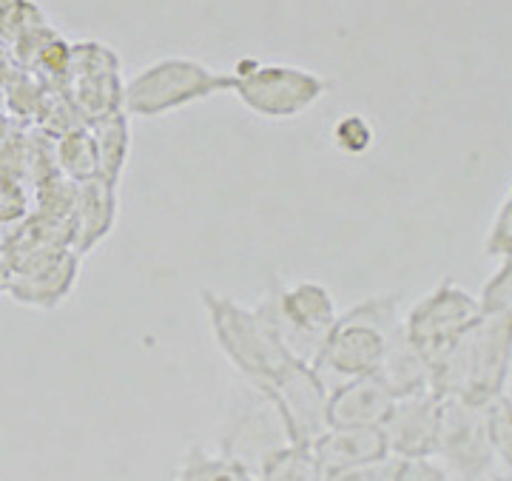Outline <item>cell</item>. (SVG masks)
<instances>
[{
	"label": "cell",
	"mask_w": 512,
	"mask_h": 481,
	"mask_svg": "<svg viewBox=\"0 0 512 481\" xmlns=\"http://www.w3.org/2000/svg\"><path fill=\"white\" fill-rule=\"evenodd\" d=\"M512 373V308L481 314L433 362L430 388L441 399L487 407L507 393Z\"/></svg>",
	"instance_id": "cell-1"
},
{
	"label": "cell",
	"mask_w": 512,
	"mask_h": 481,
	"mask_svg": "<svg viewBox=\"0 0 512 481\" xmlns=\"http://www.w3.org/2000/svg\"><path fill=\"white\" fill-rule=\"evenodd\" d=\"M399 325V294L370 296L342 316H336L311 365L328 388H336L356 376L376 373Z\"/></svg>",
	"instance_id": "cell-2"
},
{
	"label": "cell",
	"mask_w": 512,
	"mask_h": 481,
	"mask_svg": "<svg viewBox=\"0 0 512 481\" xmlns=\"http://www.w3.org/2000/svg\"><path fill=\"white\" fill-rule=\"evenodd\" d=\"M200 299L220 351L251 385L271 382L296 356L259 308H245L214 291H200Z\"/></svg>",
	"instance_id": "cell-3"
},
{
	"label": "cell",
	"mask_w": 512,
	"mask_h": 481,
	"mask_svg": "<svg viewBox=\"0 0 512 481\" xmlns=\"http://www.w3.org/2000/svg\"><path fill=\"white\" fill-rule=\"evenodd\" d=\"M220 92H231V74L214 72L200 60L165 57L123 86V111L134 117H160Z\"/></svg>",
	"instance_id": "cell-4"
},
{
	"label": "cell",
	"mask_w": 512,
	"mask_h": 481,
	"mask_svg": "<svg viewBox=\"0 0 512 481\" xmlns=\"http://www.w3.org/2000/svg\"><path fill=\"white\" fill-rule=\"evenodd\" d=\"M333 89V80L322 74L285 66V63H259L242 57L231 72V92L239 103L268 120H293L313 109Z\"/></svg>",
	"instance_id": "cell-5"
},
{
	"label": "cell",
	"mask_w": 512,
	"mask_h": 481,
	"mask_svg": "<svg viewBox=\"0 0 512 481\" xmlns=\"http://www.w3.org/2000/svg\"><path fill=\"white\" fill-rule=\"evenodd\" d=\"M481 314L484 311H481L478 296L458 288L453 277H444L430 294L421 296L419 302L407 311V316L402 319V331L419 348L433 370V362L441 353L450 351L458 336Z\"/></svg>",
	"instance_id": "cell-6"
},
{
	"label": "cell",
	"mask_w": 512,
	"mask_h": 481,
	"mask_svg": "<svg viewBox=\"0 0 512 481\" xmlns=\"http://www.w3.org/2000/svg\"><path fill=\"white\" fill-rule=\"evenodd\" d=\"M259 311L274 322L282 342L291 348L299 359L311 362L330 325L336 322V305L325 285L316 282H299L285 288L271 282V291L262 299Z\"/></svg>",
	"instance_id": "cell-7"
},
{
	"label": "cell",
	"mask_w": 512,
	"mask_h": 481,
	"mask_svg": "<svg viewBox=\"0 0 512 481\" xmlns=\"http://www.w3.org/2000/svg\"><path fill=\"white\" fill-rule=\"evenodd\" d=\"M259 388L274 399L291 444L311 447L328 430L330 388L308 359L293 356L271 382Z\"/></svg>",
	"instance_id": "cell-8"
},
{
	"label": "cell",
	"mask_w": 512,
	"mask_h": 481,
	"mask_svg": "<svg viewBox=\"0 0 512 481\" xmlns=\"http://www.w3.org/2000/svg\"><path fill=\"white\" fill-rule=\"evenodd\" d=\"M285 444H291V439L274 399L259 385L248 382L245 396L222 427L220 453L242 462L248 470H259V464Z\"/></svg>",
	"instance_id": "cell-9"
},
{
	"label": "cell",
	"mask_w": 512,
	"mask_h": 481,
	"mask_svg": "<svg viewBox=\"0 0 512 481\" xmlns=\"http://www.w3.org/2000/svg\"><path fill=\"white\" fill-rule=\"evenodd\" d=\"M436 456L461 481H478L493 467L495 453L484 407L467 405L461 399H441Z\"/></svg>",
	"instance_id": "cell-10"
},
{
	"label": "cell",
	"mask_w": 512,
	"mask_h": 481,
	"mask_svg": "<svg viewBox=\"0 0 512 481\" xmlns=\"http://www.w3.org/2000/svg\"><path fill=\"white\" fill-rule=\"evenodd\" d=\"M441 396L421 390L393 399V407L382 422L384 439L399 459H433L439 442Z\"/></svg>",
	"instance_id": "cell-11"
},
{
	"label": "cell",
	"mask_w": 512,
	"mask_h": 481,
	"mask_svg": "<svg viewBox=\"0 0 512 481\" xmlns=\"http://www.w3.org/2000/svg\"><path fill=\"white\" fill-rule=\"evenodd\" d=\"M393 407V393L376 373L330 388L328 427H382Z\"/></svg>",
	"instance_id": "cell-12"
},
{
	"label": "cell",
	"mask_w": 512,
	"mask_h": 481,
	"mask_svg": "<svg viewBox=\"0 0 512 481\" xmlns=\"http://www.w3.org/2000/svg\"><path fill=\"white\" fill-rule=\"evenodd\" d=\"M311 450L325 476L390 456L382 427H328Z\"/></svg>",
	"instance_id": "cell-13"
},
{
	"label": "cell",
	"mask_w": 512,
	"mask_h": 481,
	"mask_svg": "<svg viewBox=\"0 0 512 481\" xmlns=\"http://www.w3.org/2000/svg\"><path fill=\"white\" fill-rule=\"evenodd\" d=\"M77 271H80V254L63 251V254H57L49 262L26 271V274H15L9 294H12V299H18L20 305L49 311L72 294Z\"/></svg>",
	"instance_id": "cell-14"
},
{
	"label": "cell",
	"mask_w": 512,
	"mask_h": 481,
	"mask_svg": "<svg viewBox=\"0 0 512 481\" xmlns=\"http://www.w3.org/2000/svg\"><path fill=\"white\" fill-rule=\"evenodd\" d=\"M117 185L94 177L89 183H80L77 208H74V251L83 257L94 245L109 237L114 217H117Z\"/></svg>",
	"instance_id": "cell-15"
},
{
	"label": "cell",
	"mask_w": 512,
	"mask_h": 481,
	"mask_svg": "<svg viewBox=\"0 0 512 481\" xmlns=\"http://www.w3.org/2000/svg\"><path fill=\"white\" fill-rule=\"evenodd\" d=\"M376 376L382 379L387 390L393 393V399L399 396H410V393H421V390H433V370L430 362L421 356V351L404 336L402 325L393 333L387 353H384L382 365L376 370Z\"/></svg>",
	"instance_id": "cell-16"
},
{
	"label": "cell",
	"mask_w": 512,
	"mask_h": 481,
	"mask_svg": "<svg viewBox=\"0 0 512 481\" xmlns=\"http://www.w3.org/2000/svg\"><path fill=\"white\" fill-rule=\"evenodd\" d=\"M57 171L63 177H69L74 183H89L94 177H100V154H97V140L94 131L77 129L60 134L55 143Z\"/></svg>",
	"instance_id": "cell-17"
},
{
	"label": "cell",
	"mask_w": 512,
	"mask_h": 481,
	"mask_svg": "<svg viewBox=\"0 0 512 481\" xmlns=\"http://www.w3.org/2000/svg\"><path fill=\"white\" fill-rule=\"evenodd\" d=\"M256 473H259L256 481H328L311 447H302V444H285L274 450L259 464Z\"/></svg>",
	"instance_id": "cell-18"
},
{
	"label": "cell",
	"mask_w": 512,
	"mask_h": 481,
	"mask_svg": "<svg viewBox=\"0 0 512 481\" xmlns=\"http://www.w3.org/2000/svg\"><path fill=\"white\" fill-rule=\"evenodd\" d=\"M94 140H97V154H100V177L117 185L128 157V120L126 111H117L106 120L94 123Z\"/></svg>",
	"instance_id": "cell-19"
},
{
	"label": "cell",
	"mask_w": 512,
	"mask_h": 481,
	"mask_svg": "<svg viewBox=\"0 0 512 481\" xmlns=\"http://www.w3.org/2000/svg\"><path fill=\"white\" fill-rule=\"evenodd\" d=\"M174 481H256L251 470L231 456H211L202 447H191L185 453L183 467Z\"/></svg>",
	"instance_id": "cell-20"
},
{
	"label": "cell",
	"mask_w": 512,
	"mask_h": 481,
	"mask_svg": "<svg viewBox=\"0 0 512 481\" xmlns=\"http://www.w3.org/2000/svg\"><path fill=\"white\" fill-rule=\"evenodd\" d=\"M330 137H333V146L339 148L342 154L362 157L376 143V129H373V123L367 117H362V114H342L336 120L333 131H330Z\"/></svg>",
	"instance_id": "cell-21"
},
{
	"label": "cell",
	"mask_w": 512,
	"mask_h": 481,
	"mask_svg": "<svg viewBox=\"0 0 512 481\" xmlns=\"http://www.w3.org/2000/svg\"><path fill=\"white\" fill-rule=\"evenodd\" d=\"M484 413H487V430H490L495 459H501L512 470V396L501 393L484 407Z\"/></svg>",
	"instance_id": "cell-22"
},
{
	"label": "cell",
	"mask_w": 512,
	"mask_h": 481,
	"mask_svg": "<svg viewBox=\"0 0 512 481\" xmlns=\"http://www.w3.org/2000/svg\"><path fill=\"white\" fill-rule=\"evenodd\" d=\"M484 251L498 262L512 257V185L495 211V220L487 231V240H484Z\"/></svg>",
	"instance_id": "cell-23"
},
{
	"label": "cell",
	"mask_w": 512,
	"mask_h": 481,
	"mask_svg": "<svg viewBox=\"0 0 512 481\" xmlns=\"http://www.w3.org/2000/svg\"><path fill=\"white\" fill-rule=\"evenodd\" d=\"M481 311L490 314V311H504V308H512V257L501 259L498 271H495L490 282L481 288Z\"/></svg>",
	"instance_id": "cell-24"
},
{
	"label": "cell",
	"mask_w": 512,
	"mask_h": 481,
	"mask_svg": "<svg viewBox=\"0 0 512 481\" xmlns=\"http://www.w3.org/2000/svg\"><path fill=\"white\" fill-rule=\"evenodd\" d=\"M399 470H402V459L390 453L379 462L359 464V467H350L342 473H333V476H328V481H396Z\"/></svg>",
	"instance_id": "cell-25"
},
{
	"label": "cell",
	"mask_w": 512,
	"mask_h": 481,
	"mask_svg": "<svg viewBox=\"0 0 512 481\" xmlns=\"http://www.w3.org/2000/svg\"><path fill=\"white\" fill-rule=\"evenodd\" d=\"M29 203H26V191L15 177L0 174V222H15L26 217Z\"/></svg>",
	"instance_id": "cell-26"
},
{
	"label": "cell",
	"mask_w": 512,
	"mask_h": 481,
	"mask_svg": "<svg viewBox=\"0 0 512 481\" xmlns=\"http://www.w3.org/2000/svg\"><path fill=\"white\" fill-rule=\"evenodd\" d=\"M396 481H450L447 470L430 459H402V470Z\"/></svg>",
	"instance_id": "cell-27"
},
{
	"label": "cell",
	"mask_w": 512,
	"mask_h": 481,
	"mask_svg": "<svg viewBox=\"0 0 512 481\" xmlns=\"http://www.w3.org/2000/svg\"><path fill=\"white\" fill-rule=\"evenodd\" d=\"M12 282H15V268H12L9 257L0 254V294H9Z\"/></svg>",
	"instance_id": "cell-28"
},
{
	"label": "cell",
	"mask_w": 512,
	"mask_h": 481,
	"mask_svg": "<svg viewBox=\"0 0 512 481\" xmlns=\"http://www.w3.org/2000/svg\"><path fill=\"white\" fill-rule=\"evenodd\" d=\"M9 49H6V40H0V83H9L12 80V63H9Z\"/></svg>",
	"instance_id": "cell-29"
},
{
	"label": "cell",
	"mask_w": 512,
	"mask_h": 481,
	"mask_svg": "<svg viewBox=\"0 0 512 481\" xmlns=\"http://www.w3.org/2000/svg\"><path fill=\"white\" fill-rule=\"evenodd\" d=\"M490 481H512V476H495V479H490Z\"/></svg>",
	"instance_id": "cell-30"
},
{
	"label": "cell",
	"mask_w": 512,
	"mask_h": 481,
	"mask_svg": "<svg viewBox=\"0 0 512 481\" xmlns=\"http://www.w3.org/2000/svg\"><path fill=\"white\" fill-rule=\"evenodd\" d=\"M3 3H9V0H0V6H3Z\"/></svg>",
	"instance_id": "cell-31"
}]
</instances>
